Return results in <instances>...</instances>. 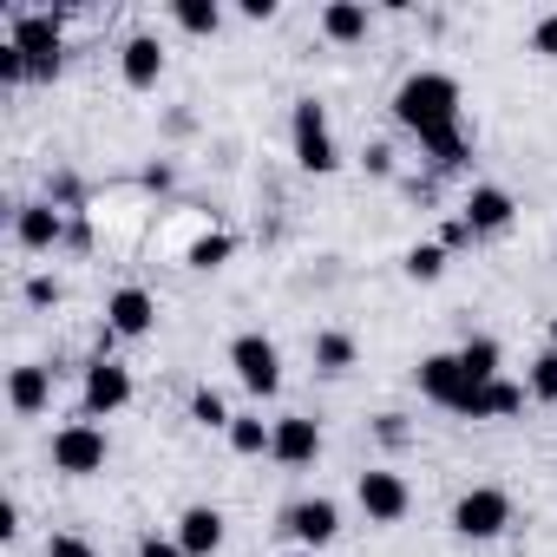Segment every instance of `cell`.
Listing matches in <instances>:
<instances>
[{
    "label": "cell",
    "instance_id": "6da1fadb",
    "mask_svg": "<svg viewBox=\"0 0 557 557\" xmlns=\"http://www.w3.org/2000/svg\"><path fill=\"white\" fill-rule=\"evenodd\" d=\"M394 119L440 158V164H466V132H459V86L446 73H413L394 92Z\"/></svg>",
    "mask_w": 557,
    "mask_h": 557
},
{
    "label": "cell",
    "instance_id": "3957f363",
    "mask_svg": "<svg viewBox=\"0 0 557 557\" xmlns=\"http://www.w3.org/2000/svg\"><path fill=\"white\" fill-rule=\"evenodd\" d=\"M106 459H112L106 426H92V420H66V426L53 433V472H66V479H92V472H106Z\"/></svg>",
    "mask_w": 557,
    "mask_h": 557
},
{
    "label": "cell",
    "instance_id": "4316f807",
    "mask_svg": "<svg viewBox=\"0 0 557 557\" xmlns=\"http://www.w3.org/2000/svg\"><path fill=\"white\" fill-rule=\"evenodd\" d=\"M230 249H236L230 236H197V243H190V269H223Z\"/></svg>",
    "mask_w": 557,
    "mask_h": 557
},
{
    "label": "cell",
    "instance_id": "484cf974",
    "mask_svg": "<svg viewBox=\"0 0 557 557\" xmlns=\"http://www.w3.org/2000/svg\"><path fill=\"white\" fill-rule=\"evenodd\" d=\"M524 387H531V400H557V348H544V355L531 361Z\"/></svg>",
    "mask_w": 557,
    "mask_h": 557
},
{
    "label": "cell",
    "instance_id": "2e32d148",
    "mask_svg": "<svg viewBox=\"0 0 557 557\" xmlns=\"http://www.w3.org/2000/svg\"><path fill=\"white\" fill-rule=\"evenodd\" d=\"M47 400H53V368H14L8 374V407L21 413V420H34V413H47Z\"/></svg>",
    "mask_w": 557,
    "mask_h": 557
},
{
    "label": "cell",
    "instance_id": "52a82bcc",
    "mask_svg": "<svg viewBox=\"0 0 557 557\" xmlns=\"http://www.w3.org/2000/svg\"><path fill=\"white\" fill-rule=\"evenodd\" d=\"M355 498H361L368 524H400V518H407V505H413L407 479H400V472H387V466H368V472L355 479Z\"/></svg>",
    "mask_w": 557,
    "mask_h": 557
},
{
    "label": "cell",
    "instance_id": "ac0fdd59",
    "mask_svg": "<svg viewBox=\"0 0 557 557\" xmlns=\"http://www.w3.org/2000/svg\"><path fill=\"white\" fill-rule=\"evenodd\" d=\"M368 27H374V14L361 8V0H329V8H322V34H329L335 47H355V40H368Z\"/></svg>",
    "mask_w": 557,
    "mask_h": 557
},
{
    "label": "cell",
    "instance_id": "7c38bea8",
    "mask_svg": "<svg viewBox=\"0 0 557 557\" xmlns=\"http://www.w3.org/2000/svg\"><path fill=\"white\" fill-rule=\"evenodd\" d=\"M269 459H283V466H315V459H322V426H315L309 413H283V420H275Z\"/></svg>",
    "mask_w": 557,
    "mask_h": 557
},
{
    "label": "cell",
    "instance_id": "d4e9b609",
    "mask_svg": "<svg viewBox=\"0 0 557 557\" xmlns=\"http://www.w3.org/2000/svg\"><path fill=\"white\" fill-rule=\"evenodd\" d=\"M440 269H446V243H413L407 249V275H413V283H433Z\"/></svg>",
    "mask_w": 557,
    "mask_h": 557
},
{
    "label": "cell",
    "instance_id": "8d00e7d4",
    "mask_svg": "<svg viewBox=\"0 0 557 557\" xmlns=\"http://www.w3.org/2000/svg\"><path fill=\"white\" fill-rule=\"evenodd\" d=\"M550 348H557V322H550Z\"/></svg>",
    "mask_w": 557,
    "mask_h": 557
},
{
    "label": "cell",
    "instance_id": "83f0119b",
    "mask_svg": "<svg viewBox=\"0 0 557 557\" xmlns=\"http://www.w3.org/2000/svg\"><path fill=\"white\" fill-rule=\"evenodd\" d=\"M21 79H34V66H27V53H21V47H0V86H8V92H14Z\"/></svg>",
    "mask_w": 557,
    "mask_h": 557
},
{
    "label": "cell",
    "instance_id": "8fae6325",
    "mask_svg": "<svg viewBox=\"0 0 557 557\" xmlns=\"http://www.w3.org/2000/svg\"><path fill=\"white\" fill-rule=\"evenodd\" d=\"M125 400H132V368L99 355V361L86 368V413H92V420H112Z\"/></svg>",
    "mask_w": 557,
    "mask_h": 557
},
{
    "label": "cell",
    "instance_id": "5bb4252c",
    "mask_svg": "<svg viewBox=\"0 0 557 557\" xmlns=\"http://www.w3.org/2000/svg\"><path fill=\"white\" fill-rule=\"evenodd\" d=\"M171 537L184 544V557H216V550H223V511H216V505H190Z\"/></svg>",
    "mask_w": 557,
    "mask_h": 557
},
{
    "label": "cell",
    "instance_id": "4fadbf2b",
    "mask_svg": "<svg viewBox=\"0 0 557 557\" xmlns=\"http://www.w3.org/2000/svg\"><path fill=\"white\" fill-rule=\"evenodd\" d=\"M511 216H518V203H511V190H498V184H479V190L466 197V210H459L466 236H498V230H511Z\"/></svg>",
    "mask_w": 557,
    "mask_h": 557
},
{
    "label": "cell",
    "instance_id": "7402d4cb",
    "mask_svg": "<svg viewBox=\"0 0 557 557\" xmlns=\"http://www.w3.org/2000/svg\"><path fill=\"white\" fill-rule=\"evenodd\" d=\"M315 368H322V374H348V368H355V335L322 329V335H315Z\"/></svg>",
    "mask_w": 557,
    "mask_h": 557
},
{
    "label": "cell",
    "instance_id": "7a4b0ae2",
    "mask_svg": "<svg viewBox=\"0 0 557 557\" xmlns=\"http://www.w3.org/2000/svg\"><path fill=\"white\" fill-rule=\"evenodd\" d=\"M289 138H296V164H302V171L329 177V171L342 164V151H335V125H329V106H322V99H296V112H289Z\"/></svg>",
    "mask_w": 557,
    "mask_h": 557
},
{
    "label": "cell",
    "instance_id": "e0dca14e",
    "mask_svg": "<svg viewBox=\"0 0 557 557\" xmlns=\"http://www.w3.org/2000/svg\"><path fill=\"white\" fill-rule=\"evenodd\" d=\"M60 230H66V216H60L53 203H21V210H14V236H21V249H53Z\"/></svg>",
    "mask_w": 557,
    "mask_h": 557
},
{
    "label": "cell",
    "instance_id": "ffe728a7",
    "mask_svg": "<svg viewBox=\"0 0 557 557\" xmlns=\"http://www.w3.org/2000/svg\"><path fill=\"white\" fill-rule=\"evenodd\" d=\"M498 361H505V355H498V342H492V335H472V342L459 348V368H466V381H472V387H492V381H498Z\"/></svg>",
    "mask_w": 557,
    "mask_h": 557
},
{
    "label": "cell",
    "instance_id": "44dd1931",
    "mask_svg": "<svg viewBox=\"0 0 557 557\" xmlns=\"http://www.w3.org/2000/svg\"><path fill=\"white\" fill-rule=\"evenodd\" d=\"M230 446H236L243 459H262V453L275 446V420H262V413H236V420H230Z\"/></svg>",
    "mask_w": 557,
    "mask_h": 557
},
{
    "label": "cell",
    "instance_id": "1f68e13d",
    "mask_svg": "<svg viewBox=\"0 0 557 557\" xmlns=\"http://www.w3.org/2000/svg\"><path fill=\"white\" fill-rule=\"evenodd\" d=\"M138 557H184V544H177V537H145Z\"/></svg>",
    "mask_w": 557,
    "mask_h": 557
},
{
    "label": "cell",
    "instance_id": "cb8c5ba5",
    "mask_svg": "<svg viewBox=\"0 0 557 557\" xmlns=\"http://www.w3.org/2000/svg\"><path fill=\"white\" fill-rule=\"evenodd\" d=\"M190 420H197V426H223V433H230V420H236V413L223 407V394H216V387H197V394H190Z\"/></svg>",
    "mask_w": 557,
    "mask_h": 557
},
{
    "label": "cell",
    "instance_id": "e575fe53",
    "mask_svg": "<svg viewBox=\"0 0 557 557\" xmlns=\"http://www.w3.org/2000/svg\"><path fill=\"white\" fill-rule=\"evenodd\" d=\"M243 21H275V0H243Z\"/></svg>",
    "mask_w": 557,
    "mask_h": 557
},
{
    "label": "cell",
    "instance_id": "9a60e30c",
    "mask_svg": "<svg viewBox=\"0 0 557 557\" xmlns=\"http://www.w3.org/2000/svg\"><path fill=\"white\" fill-rule=\"evenodd\" d=\"M119 73H125V86H158L164 79V47H158V34H132L125 40V53H119Z\"/></svg>",
    "mask_w": 557,
    "mask_h": 557
},
{
    "label": "cell",
    "instance_id": "d6986e66",
    "mask_svg": "<svg viewBox=\"0 0 557 557\" xmlns=\"http://www.w3.org/2000/svg\"><path fill=\"white\" fill-rule=\"evenodd\" d=\"M511 413H524V387L492 381V387H479V394H472V413H466V420H511Z\"/></svg>",
    "mask_w": 557,
    "mask_h": 557
},
{
    "label": "cell",
    "instance_id": "f1b7e54d",
    "mask_svg": "<svg viewBox=\"0 0 557 557\" xmlns=\"http://www.w3.org/2000/svg\"><path fill=\"white\" fill-rule=\"evenodd\" d=\"M531 53H544V60H557V14H544V21L531 27Z\"/></svg>",
    "mask_w": 557,
    "mask_h": 557
},
{
    "label": "cell",
    "instance_id": "8992f818",
    "mask_svg": "<svg viewBox=\"0 0 557 557\" xmlns=\"http://www.w3.org/2000/svg\"><path fill=\"white\" fill-rule=\"evenodd\" d=\"M8 47H21V53H27L34 79H53V73H60V21H53V14H14Z\"/></svg>",
    "mask_w": 557,
    "mask_h": 557
},
{
    "label": "cell",
    "instance_id": "5b68a950",
    "mask_svg": "<svg viewBox=\"0 0 557 557\" xmlns=\"http://www.w3.org/2000/svg\"><path fill=\"white\" fill-rule=\"evenodd\" d=\"M505 524H511V498H505L498 485L459 492V505H453V531H459V537L485 544V537H505Z\"/></svg>",
    "mask_w": 557,
    "mask_h": 557
},
{
    "label": "cell",
    "instance_id": "ba28073f",
    "mask_svg": "<svg viewBox=\"0 0 557 557\" xmlns=\"http://www.w3.org/2000/svg\"><path fill=\"white\" fill-rule=\"evenodd\" d=\"M420 394L433 400V407H446V413H472V381H466V368H459V355H426L420 361Z\"/></svg>",
    "mask_w": 557,
    "mask_h": 557
},
{
    "label": "cell",
    "instance_id": "d590c367",
    "mask_svg": "<svg viewBox=\"0 0 557 557\" xmlns=\"http://www.w3.org/2000/svg\"><path fill=\"white\" fill-rule=\"evenodd\" d=\"M289 557H322V550H289Z\"/></svg>",
    "mask_w": 557,
    "mask_h": 557
},
{
    "label": "cell",
    "instance_id": "9c48e42d",
    "mask_svg": "<svg viewBox=\"0 0 557 557\" xmlns=\"http://www.w3.org/2000/svg\"><path fill=\"white\" fill-rule=\"evenodd\" d=\"M283 531H289L302 550H329V544L342 537V505H335V498H296V505L283 511Z\"/></svg>",
    "mask_w": 557,
    "mask_h": 557
},
{
    "label": "cell",
    "instance_id": "d6a6232c",
    "mask_svg": "<svg viewBox=\"0 0 557 557\" xmlns=\"http://www.w3.org/2000/svg\"><path fill=\"white\" fill-rule=\"evenodd\" d=\"M0 537H8V544L21 537V505H14V498H8V505H0Z\"/></svg>",
    "mask_w": 557,
    "mask_h": 557
},
{
    "label": "cell",
    "instance_id": "4dcf8cb0",
    "mask_svg": "<svg viewBox=\"0 0 557 557\" xmlns=\"http://www.w3.org/2000/svg\"><path fill=\"white\" fill-rule=\"evenodd\" d=\"M27 302H34V309H53V302H60V283H53V275H34V283H27Z\"/></svg>",
    "mask_w": 557,
    "mask_h": 557
},
{
    "label": "cell",
    "instance_id": "30bf717a",
    "mask_svg": "<svg viewBox=\"0 0 557 557\" xmlns=\"http://www.w3.org/2000/svg\"><path fill=\"white\" fill-rule=\"evenodd\" d=\"M106 329H112L119 342H145V335L158 329V296L138 289V283L112 289V296H106Z\"/></svg>",
    "mask_w": 557,
    "mask_h": 557
},
{
    "label": "cell",
    "instance_id": "f546056e",
    "mask_svg": "<svg viewBox=\"0 0 557 557\" xmlns=\"http://www.w3.org/2000/svg\"><path fill=\"white\" fill-rule=\"evenodd\" d=\"M47 557H92V544L73 537V531H53V537H47Z\"/></svg>",
    "mask_w": 557,
    "mask_h": 557
},
{
    "label": "cell",
    "instance_id": "277c9868",
    "mask_svg": "<svg viewBox=\"0 0 557 557\" xmlns=\"http://www.w3.org/2000/svg\"><path fill=\"white\" fill-rule=\"evenodd\" d=\"M230 368H236V381H243L256 400H269L275 387H283V348H275L269 335H256V329L230 342Z\"/></svg>",
    "mask_w": 557,
    "mask_h": 557
},
{
    "label": "cell",
    "instance_id": "603a6c76",
    "mask_svg": "<svg viewBox=\"0 0 557 557\" xmlns=\"http://www.w3.org/2000/svg\"><path fill=\"white\" fill-rule=\"evenodd\" d=\"M171 21H177L184 34H223V8H216V0H177Z\"/></svg>",
    "mask_w": 557,
    "mask_h": 557
},
{
    "label": "cell",
    "instance_id": "836d02e7",
    "mask_svg": "<svg viewBox=\"0 0 557 557\" xmlns=\"http://www.w3.org/2000/svg\"><path fill=\"white\" fill-rule=\"evenodd\" d=\"M368 171L387 177V171H394V151H387V145H368Z\"/></svg>",
    "mask_w": 557,
    "mask_h": 557
}]
</instances>
